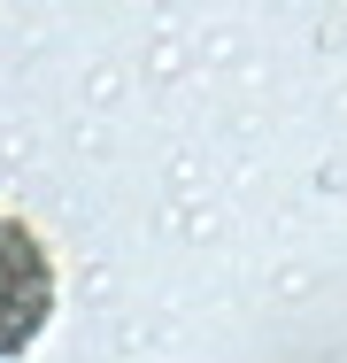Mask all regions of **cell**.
<instances>
[{
    "instance_id": "6da1fadb",
    "label": "cell",
    "mask_w": 347,
    "mask_h": 363,
    "mask_svg": "<svg viewBox=\"0 0 347 363\" xmlns=\"http://www.w3.org/2000/svg\"><path fill=\"white\" fill-rule=\"evenodd\" d=\"M55 317V263H47V240L23 217L0 209V363H16Z\"/></svg>"
}]
</instances>
